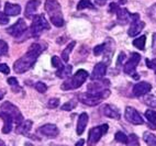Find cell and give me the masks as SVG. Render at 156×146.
<instances>
[{
  "label": "cell",
  "mask_w": 156,
  "mask_h": 146,
  "mask_svg": "<svg viewBox=\"0 0 156 146\" xmlns=\"http://www.w3.org/2000/svg\"><path fill=\"white\" fill-rule=\"evenodd\" d=\"M44 47L39 43H33L29 47L28 52L23 55L21 58L16 61L13 64V70L17 74H23L28 71L34 64H35L36 59L40 56V54L42 53Z\"/></svg>",
  "instance_id": "6da1fadb"
},
{
  "label": "cell",
  "mask_w": 156,
  "mask_h": 146,
  "mask_svg": "<svg viewBox=\"0 0 156 146\" xmlns=\"http://www.w3.org/2000/svg\"><path fill=\"white\" fill-rule=\"evenodd\" d=\"M45 11L48 12L50 16L51 22L57 28L64 26V18L62 14L61 5L57 0H46L44 3Z\"/></svg>",
  "instance_id": "7a4b0ae2"
},
{
  "label": "cell",
  "mask_w": 156,
  "mask_h": 146,
  "mask_svg": "<svg viewBox=\"0 0 156 146\" xmlns=\"http://www.w3.org/2000/svg\"><path fill=\"white\" fill-rule=\"evenodd\" d=\"M110 90L109 89H105L101 90L99 92H87L84 93H79L78 95V100L81 102V103L86 104V106H89V107H95L98 106L102 101L103 99H107L110 96Z\"/></svg>",
  "instance_id": "3957f363"
},
{
  "label": "cell",
  "mask_w": 156,
  "mask_h": 146,
  "mask_svg": "<svg viewBox=\"0 0 156 146\" xmlns=\"http://www.w3.org/2000/svg\"><path fill=\"white\" fill-rule=\"evenodd\" d=\"M89 76L88 71L85 69H79L77 70V73L74 74V76H72L70 78H68L67 80H65L63 84H62L61 88L63 90H73V89H77V88L81 87L84 82L87 80Z\"/></svg>",
  "instance_id": "277c9868"
},
{
  "label": "cell",
  "mask_w": 156,
  "mask_h": 146,
  "mask_svg": "<svg viewBox=\"0 0 156 146\" xmlns=\"http://www.w3.org/2000/svg\"><path fill=\"white\" fill-rule=\"evenodd\" d=\"M33 21L31 24V35L34 37H39L41 35V33L43 32V30H48L50 29V24L45 19L44 14H35L33 17Z\"/></svg>",
  "instance_id": "5b68a950"
},
{
  "label": "cell",
  "mask_w": 156,
  "mask_h": 146,
  "mask_svg": "<svg viewBox=\"0 0 156 146\" xmlns=\"http://www.w3.org/2000/svg\"><path fill=\"white\" fill-rule=\"evenodd\" d=\"M109 130V125L107 123L101 124L99 127H92L89 131V135H88V140H87V144L88 146H95L96 144L100 141L102 137V135H105Z\"/></svg>",
  "instance_id": "8992f818"
},
{
  "label": "cell",
  "mask_w": 156,
  "mask_h": 146,
  "mask_svg": "<svg viewBox=\"0 0 156 146\" xmlns=\"http://www.w3.org/2000/svg\"><path fill=\"white\" fill-rule=\"evenodd\" d=\"M1 111L7 112L8 114L11 115L12 119H13V122L17 124V127L18 125H20V124L24 121L23 120L22 113L20 112V110L18 109V107H16V106L12 104L11 102H9V101L3 102V103L1 104Z\"/></svg>",
  "instance_id": "52a82bcc"
},
{
  "label": "cell",
  "mask_w": 156,
  "mask_h": 146,
  "mask_svg": "<svg viewBox=\"0 0 156 146\" xmlns=\"http://www.w3.org/2000/svg\"><path fill=\"white\" fill-rule=\"evenodd\" d=\"M140 61H141V55H140L139 53H131V57H130V59H129L128 62H126V64L124 65V67H123V71L126 74H128V75H131V76H133L135 79L139 78V76L137 75H135V69H136L137 65H139Z\"/></svg>",
  "instance_id": "ba28073f"
},
{
  "label": "cell",
  "mask_w": 156,
  "mask_h": 146,
  "mask_svg": "<svg viewBox=\"0 0 156 146\" xmlns=\"http://www.w3.org/2000/svg\"><path fill=\"white\" fill-rule=\"evenodd\" d=\"M124 118L128 122L134 124V125H142L144 123V120L141 116L137 110H135L132 107H126V112H124Z\"/></svg>",
  "instance_id": "9c48e42d"
},
{
  "label": "cell",
  "mask_w": 156,
  "mask_h": 146,
  "mask_svg": "<svg viewBox=\"0 0 156 146\" xmlns=\"http://www.w3.org/2000/svg\"><path fill=\"white\" fill-rule=\"evenodd\" d=\"M115 13H117L118 21H119L120 24H126L130 20H131V22L132 21H135V20H140V14L131 13L126 8H119Z\"/></svg>",
  "instance_id": "30bf717a"
},
{
  "label": "cell",
  "mask_w": 156,
  "mask_h": 146,
  "mask_svg": "<svg viewBox=\"0 0 156 146\" xmlns=\"http://www.w3.org/2000/svg\"><path fill=\"white\" fill-rule=\"evenodd\" d=\"M27 31H28V26H27V22L23 19H19L13 26L7 29V32L14 37H20Z\"/></svg>",
  "instance_id": "8fae6325"
},
{
  "label": "cell",
  "mask_w": 156,
  "mask_h": 146,
  "mask_svg": "<svg viewBox=\"0 0 156 146\" xmlns=\"http://www.w3.org/2000/svg\"><path fill=\"white\" fill-rule=\"evenodd\" d=\"M37 132L48 137H56L59 133V130L55 124H45L37 130Z\"/></svg>",
  "instance_id": "7c38bea8"
},
{
  "label": "cell",
  "mask_w": 156,
  "mask_h": 146,
  "mask_svg": "<svg viewBox=\"0 0 156 146\" xmlns=\"http://www.w3.org/2000/svg\"><path fill=\"white\" fill-rule=\"evenodd\" d=\"M152 89V85L150 82H141L134 85L133 87V95L135 97H142V96L148 93Z\"/></svg>",
  "instance_id": "4fadbf2b"
},
{
  "label": "cell",
  "mask_w": 156,
  "mask_h": 146,
  "mask_svg": "<svg viewBox=\"0 0 156 146\" xmlns=\"http://www.w3.org/2000/svg\"><path fill=\"white\" fill-rule=\"evenodd\" d=\"M109 86H110V82L108 79H100L96 82H90L87 86V90L89 92H99L101 90H105Z\"/></svg>",
  "instance_id": "5bb4252c"
},
{
  "label": "cell",
  "mask_w": 156,
  "mask_h": 146,
  "mask_svg": "<svg viewBox=\"0 0 156 146\" xmlns=\"http://www.w3.org/2000/svg\"><path fill=\"white\" fill-rule=\"evenodd\" d=\"M107 71V64L106 63H98L94 67V70H92V74L90 78L92 80H100L105 77Z\"/></svg>",
  "instance_id": "9a60e30c"
},
{
  "label": "cell",
  "mask_w": 156,
  "mask_h": 146,
  "mask_svg": "<svg viewBox=\"0 0 156 146\" xmlns=\"http://www.w3.org/2000/svg\"><path fill=\"white\" fill-rule=\"evenodd\" d=\"M41 5V1L40 0H30L27 6H25V12L24 16L25 18L28 19H33V17L35 16V12L37 10V8Z\"/></svg>",
  "instance_id": "2e32d148"
},
{
  "label": "cell",
  "mask_w": 156,
  "mask_h": 146,
  "mask_svg": "<svg viewBox=\"0 0 156 146\" xmlns=\"http://www.w3.org/2000/svg\"><path fill=\"white\" fill-rule=\"evenodd\" d=\"M101 112L105 116L110 119H114V120H119L120 119V113L111 104H105L102 108H101Z\"/></svg>",
  "instance_id": "e0dca14e"
},
{
  "label": "cell",
  "mask_w": 156,
  "mask_h": 146,
  "mask_svg": "<svg viewBox=\"0 0 156 146\" xmlns=\"http://www.w3.org/2000/svg\"><path fill=\"white\" fill-rule=\"evenodd\" d=\"M0 118L3 120V127H2V133L3 134H8L11 132L12 130V123H13V119L10 114L7 112L1 111L0 112Z\"/></svg>",
  "instance_id": "ac0fdd59"
},
{
  "label": "cell",
  "mask_w": 156,
  "mask_h": 146,
  "mask_svg": "<svg viewBox=\"0 0 156 146\" xmlns=\"http://www.w3.org/2000/svg\"><path fill=\"white\" fill-rule=\"evenodd\" d=\"M145 26V23L143 21H140V20H135V21H132L131 26H130V29H129L128 34L130 36H136L139 35L140 32L142 31Z\"/></svg>",
  "instance_id": "d6986e66"
},
{
  "label": "cell",
  "mask_w": 156,
  "mask_h": 146,
  "mask_svg": "<svg viewBox=\"0 0 156 146\" xmlns=\"http://www.w3.org/2000/svg\"><path fill=\"white\" fill-rule=\"evenodd\" d=\"M88 121H89V116H88V114L86 112H83L79 115L77 121V129H76V132H77L78 135H81L84 133L87 124H88Z\"/></svg>",
  "instance_id": "ffe728a7"
},
{
  "label": "cell",
  "mask_w": 156,
  "mask_h": 146,
  "mask_svg": "<svg viewBox=\"0 0 156 146\" xmlns=\"http://www.w3.org/2000/svg\"><path fill=\"white\" fill-rule=\"evenodd\" d=\"M5 13L7 16H18L21 12V7L19 5H16V3H11V2H6L5 5Z\"/></svg>",
  "instance_id": "44dd1931"
},
{
  "label": "cell",
  "mask_w": 156,
  "mask_h": 146,
  "mask_svg": "<svg viewBox=\"0 0 156 146\" xmlns=\"http://www.w3.org/2000/svg\"><path fill=\"white\" fill-rule=\"evenodd\" d=\"M32 129V121L31 120H25L22 123L17 127V132L21 133V134L27 135L29 133V131Z\"/></svg>",
  "instance_id": "7402d4cb"
},
{
  "label": "cell",
  "mask_w": 156,
  "mask_h": 146,
  "mask_svg": "<svg viewBox=\"0 0 156 146\" xmlns=\"http://www.w3.org/2000/svg\"><path fill=\"white\" fill-rule=\"evenodd\" d=\"M75 45H76V42L75 41H73V42H70L69 44L67 45L66 47L63 50V52H62L61 57L65 63H68V61H69V54L72 53L73 48L75 47Z\"/></svg>",
  "instance_id": "603a6c76"
},
{
  "label": "cell",
  "mask_w": 156,
  "mask_h": 146,
  "mask_svg": "<svg viewBox=\"0 0 156 146\" xmlns=\"http://www.w3.org/2000/svg\"><path fill=\"white\" fill-rule=\"evenodd\" d=\"M73 70V66L72 65H66V66H63L61 69H58L56 71V76L59 77V78H67V77L70 76Z\"/></svg>",
  "instance_id": "cb8c5ba5"
},
{
  "label": "cell",
  "mask_w": 156,
  "mask_h": 146,
  "mask_svg": "<svg viewBox=\"0 0 156 146\" xmlns=\"http://www.w3.org/2000/svg\"><path fill=\"white\" fill-rule=\"evenodd\" d=\"M145 118L147 119V121L150 122L151 129L155 130L156 129V111L148 109L147 111L145 112Z\"/></svg>",
  "instance_id": "d4e9b609"
},
{
  "label": "cell",
  "mask_w": 156,
  "mask_h": 146,
  "mask_svg": "<svg viewBox=\"0 0 156 146\" xmlns=\"http://www.w3.org/2000/svg\"><path fill=\"white\" fill-rule=\"evenodd\" d=\"M143 140L145 141V143L148 146H156V135H154L153 133H144Z\"/></svg>",
  "instance_id": "484cf974"
},
{
  "label": "cell",
  "mask_w": 156,
  "mask_h": 146,
  "mask_svg": "<svg viewBox=\"0 0 156 146\" xmlns=\"http://www.w3.org/2000/svg\"><path fill=\"white\" fill-rule=\"evenodd\" d=\"M145 43H146V36L145 35H141L140 37H137V39H135L133 41L134 46L139 48V50H141V51H143L145 48Z\"/></svg>",
  "instance_id": "4316f807"
},
{
  "label": "cell",
  "mask_w": 156,
  "mask_h": 146,
  "mask_svg": "<svg viewBox=\"0 0 156 146\" xmlns=\"http://www.w3.org/2000/svg\"><path fill=\"white\" fill-rule=\"evenodd\" d=\"M84 9H95V5L90 0H80L77 5V10H84Z\"/></svg>",
  "instance_id": "83f0119b"
},
{
  "label": "cell",
  "mask_w": 156,
  "mask_h": 146,
  "mask_svg": "<svg viewBox=\"0 0 156 146\" xmlns=\"http://www.w3.org/2000/svg\"><path fill=\"white\" fill-rule=\"evenodd\" d=\"M126 146H140V140H139V137H137V135H135V134L129 135Z\"/></svg>",
  "instance_id": "f1b7e54d"
},
{
  "label": "cell",
  "mask_w": 156,
  "mask_h": 146,
  "mask_svg": "<svg viewBox=\"0 0 156 146\" xmlns=\"http://www.w3.org/2000/svg\"><path fill=\"white\" fill-rule=\"evenodd\" d=\"M76 106H77V100L73 99V100H69L68 102L63 104V106L61 107V109L64 110V111H70V110L75 109Z\"/></svg>",
  "instance_id": "f546056e"
},
{
  "label": "cell",
  "mask_w": 156,
  "mask_h": 146,
  "mask_svg": "<svg viewBox=\"0 0 156 146\" xmlns=\"http://www.w3.org/2000/svg\"><path fill=\"white\" fill-rule=\"evenodd\" d=\"M145 104H147L151 108H156V96L148 95L147 97H145L144 99Z\"/></svg>",
  "instance_id": "4dcf8cb0"
},
{
  "label": "cell",
  "mask_w": 156,
  "mask_h": 146,
  "mask_svg": "<svg viewBox=\"0 0 156 146\" xmlns=\"http://www.w3.org/2000/svg\"><path fill=\"white\" fill-rule=\"evenodd\" d=\"M8 43L6 41H3V40H0V56H6L7 54H8Z\"/></svg>",
  "instance_id": "1f68e13d"
},
{
  "label": "cell",
  "mask_w": 156,
  "mask_h": 146,
  "mask_svg": "<svg viewBox=\"0 0 156 146\" xmlns=\"http://www.w3.org/2000/svg\"><path fill=\"white\" fill-rule=\"evenodd\" d=\"M114 138H115L117 142H120V143L126 144V142H128V135H126L123 132H121V131H119V132L115 133Z\"/></svg>",
  "instance_id": "d6a6232c"
},
{
  "label": "cell",
  "mask_w": 156,
  "mask_h": 146,
  "mask_svg": "<svg viewBox=\"0 0 156 146\" xmlns=\"http://www.w3.org/2000/svg\"><path fill=\"white\" fill-rule=\"evenodd\" d=\"M107 48V43H102L100 45H97L95 48H94V54H95V56H99L101 55L102 53H105Z\"/></svg>",
  "instance_id": "836d02e7"
},
{
  "label": "cell",
  "mask_w": 156,
  "mask_h": 146,
  "mask_svg": "<svg viewBox=\"0 0 156 146\" xmlns=\"http://www.w3.org/2000/svg\"><path fill=\"white\" fill-rule=\"evenodd\" d=\"M52 65H53V67H55V68H58V69H61L64 65H63V63H62V61H61V58H59L58 56H56V55H54L53 57H52Z\"/></svg>",
  "instance_id": "e575fe53"
},
{
  "label": "cell",
  "mask_w": 156,
  "mask_h": 146,
  "mask_svg": "<svg viewBox=\"0 0 156 146\" xmlns=\"http://www.w3.org/2000/svg\"><path fill=\"white\" fill-rule=\"evenodd\" d=\"M34 88L36 89V91H39L40 93H44L46 92V90H48V86L44 84V82H36L35 85H34Z\"/></svg>",
  "instance_id": "d590c367"
},
{
  "label": "cell",
  "mask_w": 156,
  "mask_h": 146,
  "mask_svg": "<svg viewBox=\"0 0 156 146\" xmlns=\"http://www.w3.org/2000/svg\"><path fill=\"white\" fill-rule=\"evenodd\" d=\"M9 17L7 16L5 12H0V24L1 26H5V24H8L9 23Z\"/></svg>",
  "instance_id": "8d00e7d4"
},
{
  "label": "cell",
  "mask_w": 156,
  "mask_h": 146,
  "mask_svg": "<svg viewBox=\"0 0 156 146\" xmlns=\"http://www.w3.org/2000/svg\"><path fill=\"white\" fill-rule=\"evenodd\" d=\"M48 108H51V109H55V108H57L59 106V100L57 98L51 99L50 101H48Z\"/></svg>",
  "instance_id": "74e56055"
},
{
  "label": "cell",
  "mask_w": 156,
  "mask_h": 146,
  "mask_svg": "<svg viewBox=\"0 0 156 146\" xmlns=\"http://www.w3.org/2000/svg\"><path fill=\"white\" fill-rule=\"evenodd\" d=\"M0 71L2 74H6V75H8L9 73H10V68L8 67V65L5 64V63H1L0 64Z\"/></svg>",
  "instance_id": "f35d334b"
},
{
  "label": "cell",
  "mask_w": 156,
  "mask_h": 146,
  "mask_svg": "<svg viewBox=\"0 0 156 146\" xmlns=\"http://www.w3.org/2000/svg\"><path fill=\"white\" fill-rule=\"evenodd\" d=\"M126 53H123V52H121L120 55H119V57H118V61H117V66L118 67H120L121 66V63L123 64V62H124V59H126Z\"/></svg>",
  "instance_id": "ab89813d"
},
{
  "label": "cell",
  "mask_w": 156,
  "mask_h": 146,
  "mask_svg": "<svg viewBox=\"0 0 156 146\" xmlns=\"http://www.w3.org/2000/svg\"><path fill=\"white\" fill-rule=\"evenodd\" d=\"M7 82H8L10 86H18V79L16 78V77H9Z\"/></svg>",
  "instance_id": "60d3db41"
},
{
  "label": "cell",
  "mask_w": 156,
  "mask_h": 146,
  "mask_svg": "<svg viewBox=\"0 0 156 146\" xmlns=\"http://www.w3.org/2000/svg\"><path fill=\"white\" fill-rule=\"evenodd\" d=\"M119 9V7H118V5L117 3H114V2H112V3H110V8H109V12H117V10Z\"/></svg>",
  "instance_id": "b9f144b4"
},
{
  "label": "cell",
  "mask_w": 156,
  "mask_h": 146,
  "mask_svg": "<svg viewBox=\"0 0 156 146\" xmlns=\"http://www.w3.org/2000/svg\"><path fill=\"white\" fill-rule=\"evenodd\" d=\"M145 63H146V66H147L148 68H151V69H156V66L152 63V61L148 58L145 59Z\"/></svg>",
  "instance_id": "7bdbcfd3"
},
{
  "label": "cell",
  "mask_w": 156,
  "mask_h": 146,
  "mask_svg": "<svg viewBox=\"0 0 156 146\" xmlns=\"http://www.w3.org/2000/svg\"><path fill=\"white\" fill-rule=\"evenodd\" d=\"M84 144H85V140L80 138V140H79V141L77 142V143H76V145H75V146H84Z\"/></svg>",
  "instance_id": "ee69618b"
},
{
  "label": "cell",
  "mask_w": 156,
  "mask_h": 146,
  "mask_svg": "<svg viewBox=\"0 0 156 146\" xmlns=\"http://www.w3.org/2000/svg\"><path fill=\"white\" fill-rule=\"evenodd\" d=\"M5 95H6V91H5V90H2V89H0V100L5 97Z\"/></svg>",
  "instance_id": "f6af8a7d"
},
{
  "label": "cell",
  "mask_w": 156,
  "mask_h": 146,
  "mask_svg": "<svg viewBox=\"0 0 156 146\" xmlns=\"http://www.w3.org/2000/svg\"><path fill=\"white\" fill-rule=\"evenodd\" d=\"M105 1H106V0H96V2H97L99 6H103V5H105Z\"/></svg>",
  "instance_id": "bcb514c9"
},
{
  "label": "cell",
  "mask_w": 156,
  "mask_h": 146,
  "mask_svg": "<svg viewBox=\"0 0 156 146\" xmlns=\"http://www.w3.org/2000/svg\"><path fill=\"white\" fill-rule=\"evenodd\" d=\"M0 146H6V144H5V142L2 140H0Z\"/></svg>",
  "instance_id": "7dc6e473"
},
{
  "label": "cell",
  "mask_w": 156,
  "mask_h": 146,
  "mask_svg": "<svg viewBox=\"0 0 156 146\" xmlns=\"http://www.w3.org/2000/svg\"><path fill=\"white\" fill-rule=\"evenodd\" d=\"M152 63H153V64H154V65H155V66H156V58H154L153 61H152Z\"/></svg>",
  "instance_id": "c3c4849f"
},
{
  "label": "cell",
  "mask_w": 156,
  "mask_h": 146,
  "mask_svg": "<svg viewBox=\"0 0 156 146\" xmlns=\"http://www.w3.org/2000/svg\"><path fill=\"white\" fill-rule=\"evenodd\" d=\"M119 1H120L121 3H126V0H119Z\"/></svg>",
  "instance_id": "681fc988"
},
{
  "label": "cell",
  "mask_w": 156,
  "mask_h": 146,
  "mask_svg": "<svg viewBox=\"0 0 156 146\" xmlns=\"http://www.w3.org/2000/svg\"><path fill=\"white\" fill-rule=\"evenodd\" d=\"M155 73H156V71H155Z\"/></svg>",
  "instance_id": "f907efd6"
}]
</instances>
